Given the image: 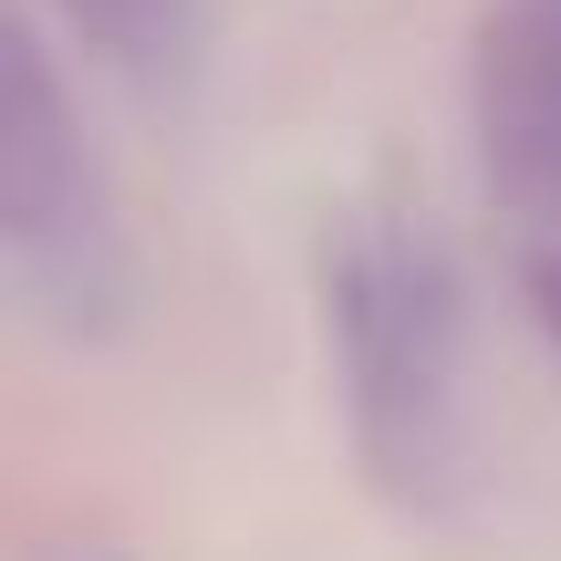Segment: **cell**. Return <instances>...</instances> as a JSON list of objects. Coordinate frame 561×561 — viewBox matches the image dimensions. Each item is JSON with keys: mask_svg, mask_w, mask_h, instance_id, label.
<instances>
[{"mask_svg": "<svg viewBox=\"0 0 561 561\" xmlns=\"http://www.w3.org/2000/svg\"><path fill=\"white\" fill-rule=\"evenodd\" d=\"M489 178L520 219V280L561 333V0H500L489 21Z\"/></svg>", "mask_w": 561, "mask_h": 561, "instance_id": "6da1fadb", "label": "cell"}]
</instances>
